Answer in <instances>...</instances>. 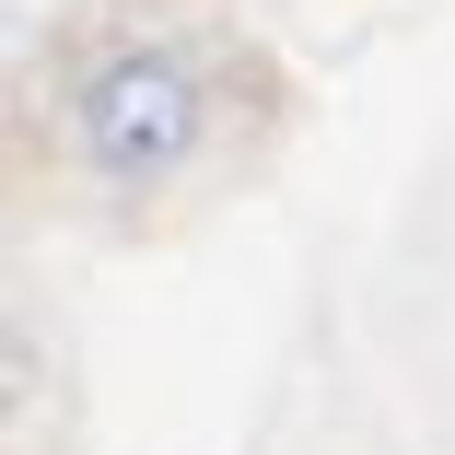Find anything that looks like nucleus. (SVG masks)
<instances>
[{
    "instance_id": "obj_1",
    "label": "nucleus",
    "mask_w": 455,
    "mask_h": 455,
    "mask_svg": "<svg viewBox=\"0 0 455 455\" xmlns=\"http://www.w3.org/2000/svg\"><path fill=\"white\" fill-rule=\"evenodd\" d=\"M70 129H82V164L140 199V188H164V175L199 152V70L175 47H117L94 82H82Z\"/></svg>"
}]
</instances>
